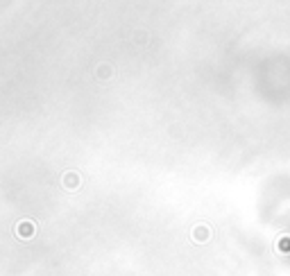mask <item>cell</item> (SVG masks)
Segmentation results:
<instances>
[{
	"label": "cell",
	"instance_id": "2",
	"mask_svg": "<svg viewBox=\"0 0 290 276\" xmlns=\"http://www.w3.org/2000/svg\"><path fill=\"white\" fill-rule=\"evenodd\" d=\"M80 184H82V177L77 175V172H73V170L66 172V175L61 177V186H64L68 192L77 190V188H80Z\"/></svg>",
	"mask_w": 290,
	"mask_h": 276
},
{
	"label": "cell",
	"instance_id": "1",
	"mask_svg": "<svg viewBox=\"0 0 290 276\" xmlns=\"http://www.w3.org/2000/svg\"><path fill=\"white\" fill-rule=\"evenodd\" d=\"M14 231H16L18 238H32L34 233H37V224L32 222V220H21V222L14 227Z\"/></svg>",
	"mask_w": 290,
	"mask_h": 276
},
{
	"label": "cell",
	"instance_id": "3",
	"mask_svg": "<svg viewBox=\"0 0 290 276\" xmlns=\"http://www.w3.org/2000/svg\"><path fill=\"white\" fill-rule=\"evenodd\" d=\"M111 73H113V68H111L109 64H100V66H97L96 77H97L100 82H102V80H107V77H111Z\"/></svg>",
	"mask_w": 290,
	"mask_h": 276
}]
</instances>
